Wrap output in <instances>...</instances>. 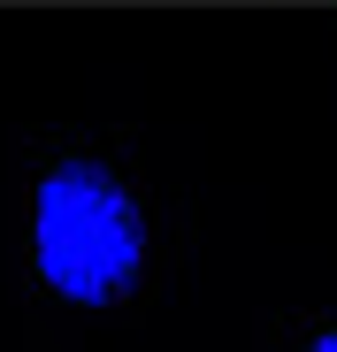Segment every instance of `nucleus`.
Wrapping results in <instances>:
<instances>
[{
	"label": "nucleus",
	"mask_w": 337,
	"mask_h": 352,
	"mask_svg": "<svg viewBox=\"0 0 337 352\" xmlns=\"http://www.w3.org/2000/svg\"><path fill=\"white\" fill-rule=\"evenodd\" d=\"M31 261L69 307H116L146 268V207L107 161L69 153L31 184Z\"/></svg>",
	"instance_id": "nucleus-1"
},
{
	"label": "nucleus",
	"mask_w": 337,
	"mask_h": 352,
	"mask_svg": "<svg viewBox=\"0 0 337 352\" xmlns=\"http://www.w3.org/2000/svg\"><path fill=\"white\" fill-rule=\"evenodd\" d=\"M307 352H337V329H322V337H314V344H307Z\"/></svg>",
	"instance_id": "nucleus-2"
}]
</instances>
